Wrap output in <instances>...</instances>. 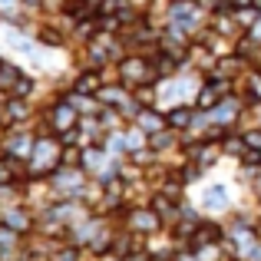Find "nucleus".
I'll return each instance as SVG.
<instances>
[{"instance_id": "obj_1", "label": "nucleus", "mask_w": 261, "mask_h": 261, "mask_svg": "<svg viewBox=\"0 0 261 261\" xmlns=\"http://www.w3.org/2000/svg\"><path fill=\"white\" fill-rule=\"evenodd\" d=\"M7 175H10V169H7V166H0V182H7Z\"/></svg>"}]
</instances>
